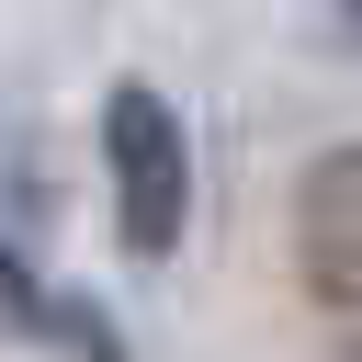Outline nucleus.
<instances>
[{
  "label": "nucleus",
  "instance_id": "nucleus-2",
  "mask_svg": "<svg viewBox=\"0 0 362 362\" xmlns=\"http://www.w3.org/2000/svg\"><path fill=\"white\" fill-rule=\"evenodd\" d=\"M283 238H294V283H305L317 305L362 317V124H351L339 147H317V158H305Z\"/></svg>",
  "mask_w": 362,
  "mask_h": 362
},
{
  "label": "nucleus",
  "instance_id": "nucleus-5",
  "mask_svg": "<svg viewBox=\"0 0 362 362\" xmlns=\"http://www.w3.org/2000/svg\"><path fill=\"white\" fill-rule=\"evenodd\" d=\"M351 362H362V339H351Z\"/></svg>",
  "mask_w": 362,
  "mask_h": 362
},
{
  "label": "nucleus",
  "instance_id": "nucleus-1",
  "mask_svg": "<svg viewBox=\"0 0 362 362\" xmlns=\"http://www.w3.org/2000/svg\"><path fill=\"white\" fill-rule=\"evenodd\" d=\"M102 192H113V249L136 272H158L192 238V124L158 79L102 90Z\"/></svg>",
  "mask_w": 362,
  "mask_h": 362
},
{
  "label": "nucleus",
  "instance_id": "nucleus-4",
  "mask_svg": "<svg viewBox=\"0 0 362 362\" xmlns=\"http://www.w3.org/2000/svg\"><path fill=\"white\" fill-rule=\"evenodd\" d=\"M328 34L351 45V68H362V0H328Z\"/></svg>",
  "mask_w": 362,
  "mask_h": 362
},
{
  "label": "nucleus",
  "instance_id": "nucleus-3",
  "mask_svg": "<svg viewBox=\"0 0 362 362\" xmlns=\"http://www.w3.org/2000/svg\"><path fill=\"white\" fill-rule=\"evenodd\" d=\"M34 339H45V351H68V362H136V339H124V328H113V317H102L90 294H68V283L45 294Z\"/></svg>",
  "mask_w": 362,
  "mask_h": 362
}]
</instances>
